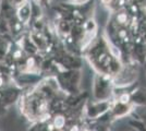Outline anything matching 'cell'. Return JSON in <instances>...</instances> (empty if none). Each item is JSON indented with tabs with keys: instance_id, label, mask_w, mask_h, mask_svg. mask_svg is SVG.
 Wrapping results in <instances>:
<instances>
[{
	"instance_id": "cell-1",
	"label": "cell",
	"mask_w": 146,
	"mask_h": 131,
	"mask_svg": "<svg viewBox=\"0 0 146 131\" xmlns=\"http://www.w3.org/2000/svg\"><path fill=\"white\" fill-rule=\"evenodd\" d=\"M56 126H57L58 128H61V127L63 126V118H62V117H59V118L56 119Z\"/></svg>"
},
{
	"instance_id": "cell-2",
	"label": "cell",
	"mask_w": 146,
	"mask_h": 131,
	"mask_svg": "<svg viewBox=\"0 0 146 131\" xmlns=\"http://www.w3.org/2000/svg\"><path fill=\"white\" fill-rule=\"evenodd\" d=\"M120 100H121V103L123 104H125V103H128L129 100V95L128 94H123L121 97H120Z\"/></svg>"
},
{
	"instance_id": "cell-3",
	"label": "cell",
	"mask_w": 146,
	"mask_h": 131,
	"mask_svg": "<svg viewBox=\"0 0 146 131\" xmlns=\"http://www.w3.org/2000/svg\"><path fill=\"white\" fill-rule=\"evenodd\" d=\"M78 130V129H76V128H74V129H72V131H76Z\"/></svg>"
}]
</instances>
